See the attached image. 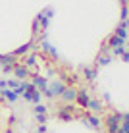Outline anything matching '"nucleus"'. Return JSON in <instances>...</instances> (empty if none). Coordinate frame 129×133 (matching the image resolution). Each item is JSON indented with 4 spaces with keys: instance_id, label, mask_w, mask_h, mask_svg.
I'll return each instance as SVG.
<instances>
[{
    "instance_id": "f257e3e1",
    "label": "nucleus",
    "mask_w": 129,
    "mask_h": 133,
    "mask_svg": "<svg viewBox=\"0 0 129 133\" xmlns=\"http://www.w3.org/2000/svg\"><path fill=\"white\" fill-rule=\"evenodd\" d=\"M64 89H66V83H64V81H52V83H48L46 91H43V95H44V97H48V98L62 97Z\"/></svg>"
},
{
    "instance_id": "f03ea898",
    "label": "nucleus",
    "mask_w": 129,
    "mask_h": 133,
    "mask_svg": "<svg viewBox=\"0 0 129 133\" xmlns=\"http://www.w3.org/2000/svg\"><path fill=\"white\" fill-rule=\"evenodd\" d=\"M73 110H75V106L70 102V104H66V106H62L58 110V118L60 120H64V122H71L73 120Z\"/></svg>"
},
{
    "instance_id": "7ed1b4c3",
    "label": "nucleus",
    "mask_w": 129,
    "mask_h": 133,
    "mask_svg": "<svg viewBox=\"0 0 129 133\" xmlns=\"http://www.w3.org/2000/svg\"><path fill=\"white\" fill-rule=\"evenodd\" d=\"M31 85L43 93V91H46V87H48V79H46V77H40L39 73H37V75L31 77Z\"/></svg>"
},
{
    "instance_id": "20e7f679",
    "label": "nucleus",
    "mask_w": 129,
    "mask_h": 133,
    "mask_svg": "<svg viewBox=\"0 0 129 133\" xmlns=\"http://www.w3.org/2000/svg\"><path fill=\"white\" fill-rule=\"evenodd\" d=\"M77 104H79L81 108H87L89 106V100H91V97H89V91L87 89H81V91H77Z\"/></svg>"
},
{
    "instance_id": "39448f33",
    "label": "nucleus",
    "mask_w": 129,
    "mask_h": 133,
    "mask_svg": "<svg viewBox=\"0 0 129 133\" xmlns=\"http://www.w3.org/2000/svg\"><path fill=\"white\" fill-rule=\"evenodd\" d=\"M75 98H77V91L73 87H66L64 93H62V100L66 104H70V102H75Z\"/></svg>"
},
{
    "instance_id": "423d86ee",
    "label": "nucleus",
    "mask_w": 129,
    "mask_h": 133,
    "mask_svg": "<svg viewBox=\"0 0 129 133\" xmlns=\"http://www.w3.org/2000/svg\"><path fill=\"white\" fill-rule=\"evenodd\" d=\"M83 122L89 123V125L94 127V129H100V118L94 116V114H91V112H85V116H83Z\"/></svg>"
},
{
    "instance_id": "0eeeda50",
    "label": "nucleus",
    "mask_w": 129,
    "mask_h": 133,
    "mask_svg": "<svg viewBox=\"0 0 129 133\" xmlns=\"http://www.w3.org/2000/svg\"><path fill=\"white\" fill-rule=\"evenodd\" d=\"M35 48H39V46H35V43H33V41H29V43H25L23 46L16 48L12 54H13V56H25V54L29 52V50H35Z\"/></svg>"
},
{
    "instance_id": "6e6552de",
    "label": "nucleus",
    "mask_w": 129,
    "mask_h": 133,
    "mask_svg": "<svg viewBox=\"0 0 129 133\" xmlns=\"http://www.w3.org/2000/svg\"><path fill=\"white\" fill-rule=\"evenodd\" d=\"M119 123H121V122H119L118 118L114 116V114H112V116H108V120H106V125H108V133H118V131H119Z\"/></svg>"
},
{
    "instance_id": "1a4fd4ad",
    "label": "nucleus",
    "mask_w": 129,
    "mask_h": 133,
    "mask_svg": "<svg viewBox=\"0 0 129 133\" xmlns=\"http://www.w3.org/2000/svg\"><path fill=\"white\" fill-rule=\"evenodd\" d=\"M13 75H16L19 81H25L27 77H29V68H25V66H13Z\"/></svg>"
},
{
    "instance_id": "9d476101",
    "label": "nucleus",
    "mask_w": 129,
    "mask_h": 133,
    "mask_svg": "<svg viewBox=\"0 0 129 133\" xmlns=\"http://www.w3.org/2000/svg\"><path fill=\"white\" fill-rule=\"evenodd\" d=\"M40 50H44V52H48L50 56H54V58H58V50L52 46V44L46 41V37H43V41H40Z\"/></svg>"
},
{
    "instance_id": "9b49d317",
    "label": "nucleus",
    "mask_w": 129,
    "mask_h": 133,
    "mask_svg": "<svg viewBox=\"0 0 129 133\" xmlns=\"http://www.w3.org/2000/svg\"><path fill=\"white\" fill-rule=\"evenodd\" d=\"M17 56H13V54H0V64L2 66H17Z\"/></svg>"
},
{
    "instance_id": "f8f14e48",
    "label": "nucleus",
    "mask_w": 129,
    "mask_h": 133,
    "mask_svg": "<svg viewBox=\"0 0 129 133\" xmlns=\"http://www.w3.org/2000/svg\"><path fill=\"white\" fill-rule=\"evenodd\" d=\"M0 95H2L6 100H10V102H16V100L19 98V97L16 95V91H13V89H8V87H4V89L0 91Z\"/></svg>"
},
{
    "instance_id": "ddd939ff",
    "label": "nucleus",
    "mask_w": 129,
    "mask_h": 133,
    "mask_svg": "<svg viewBox=\"0 0 129 133\" xmlns=\"http://www.w3.org/2000/svg\"><path fill=\"white\" fill-rule=\"evenodd\" d=\"M83 75H85L87 81H94V79H96V70H94V68L85 66V68H83Z\"/></svg>"
},
{
    "instance_id": "4468645a",
    "label": "nucleus",
    "mask_w": 129,
    "mask_h": 133,
    "mask_svg": "<svg viewBox=\"0 0 129 133\" xmlns=\"http://www.w3.org/2000/svg\"><path fill=\"white\" fill-rule=\"evenodd\" d=\"M127 27L125 25H123V21H121V23H119V27H118V29H116V33H114V35H116V37H119V39H123V41H127V37H129V33H127Z\"/></svg>"
},
{
    "instance_id": "2eb2a0df",
    "label": "nucleus",
    "mask_w": 129,
    "mask_h": 133,
    "mask_svg": "<svg viewBox=\"0 0 129 133\" xmlns=\"http://www.w3.org/2000/svg\"><path fill=\"white\" fill-rule=\"evenodd\" d=\"M108 46H112V48H116V46H125V41L119 39V37H116V35H112V37H110V41H108Z\"/></svg>"
},
{
    "instance_id": "dca6fc26",
    "label": "nucleus",
    "mask_w": 129,
    "mask_h": 133,
    "mask_svg": "<svg viewBox=\"0 0 129 133\" xmlns=\"http://www.w3.org/2000/svg\"><path fill=\"white\" fill-rule=\"evenodd\" d=\"M91 110V112H100L102 110V104H100V100H96V98H91L89 100V106H87Z\"/></svg>"
},
{
    "instance_id": "f3484780",
    "label": "nucleus",
    "mask_w": 129,
    "mask_h": 133,
    "mask_svg": "<svg viewBox=\"0 0 129 133\" xmlns=\"http://www.w3.org/2000/svg\"><path fill=\"white\" fill-rule=\"evenodd\" d=\"M40 100H43V93H40L39 89H33L31 91V102L33 104H40Z\"/></svg>"
},
{
    "instance_id": "a211bd4d",
    "label": "nucleus",
    "mask_w": 129,
    "mask_h": 133,
    "mask_svg": "<svg viewBox=\"0 0 129 133\" xmlns=\"http://www.w3.org/2000/svg\"><path fill=\"white\" fill-rule=\"evenodd\" d=\"M23 66H25V68H35V66H37V56H35V52L29 54V56L23 60Z\"/></svg>"
},
{
    "instance_id": "6ab92c4d",
    "label": "nucleus",
    "mask_w": 129,
    "mask_h": 133,
    "mask_svg": "<svg viewBox=\"0 0 129 133\" xmlns=\"http://www.w3.org/2000/svg\"><path fill=\"white\" fill-rule=\"evenodd\" d=\"M110 62H112V56H98V60H96V66H108Z\"/></svg>"
},
{
    "instance_id": "aec40b11",
    "label": "nucleus",
    "mask_w": 129,
    "mask_h": 133,
    "mask_svg": "<svg viewBox=\"0 0 129 133\" xmlns=\"http://www.w3.org/2000/svg\"><path fill=\"white\" fill-rule=\"evenodd\" d=\"M19 83H21L19 79H6V87H8V89H17Z\"/></svg>"
},
{
    "instance_id": "412c9836",
    "label": "nucleus",
    "mask_w": 129,
    "mask_h": 133,
    "mask_svg": "<svg viewBox=\"0 0 129 133\" xmlns=\"http://www.w3.org/2000/svg\"><path fill=\"white\" fill-rule=\"evenodd\" d=\"M125 50H127L125 46H116V48H112V56H116V58H118V56H123V52H125Z\"/></svg>"
},
{
    "instance_id": "4be33fe9",
    "label": "nucleus",
    "mask_w": 129,
    "mask_h": 133,
    "mask_svg": "<svg viewBox=\"0 0 129 133\" xmlns=\"http://www.w3.org/2000/svg\"><path fill=\"white\" fill-rule=\"evenodd\" d=\"M46 106H44V104H35V108H33V112L35 114H46Z\"/></svg>"
},
{
    "instance_id": "5701e85b",
    "label": "nucleus",
    "mask_w": 129,
    "mask_h": 133,
    "mask_svg": "<svg viewBox=\"0 0 129 133\" xmlns=\"http://www.w3.org/2000/svg\"><path fill=\"white\" fill-rule=\"evenodd\" d=\"M129 17V8L127 6H121V21H125Z\"/></svg>"
},
{
    "instance_id": "b1692460",
    "label": "nucleus",
    "mask_w": 129,
    "mask_h": 133,
    "mask_svg": "<svg viewBox=\"0 0 129 133\" xmlns=\"http://www.w3.org/2000/svg\"><path fill=\"white\" fill-rule=\"evenodd\" d=\"M37 120H39V123H46V114H35Z\"/></svg>"
},
{
    "instance_id": "393cba45",
    "label": "nucleus",
    "mask_w": 129,
    "mask_h": 133,
    "mask_svg": "<svg viewBox=\"0 0 129 133\" xmlns=\"http://www.w3.org/2000/svg\"><path fill=\"white\" fill-rule=\"evenodd\" d=\"M2 71L4 73H13V66H2Z\"/></svg>"
},
{
    "instance_id": "a878e982",
    "label": "nucleus",
    "mask_w": 129,
    "mask_h": 133,
    "mask_svg": "<svg viewBox=\"0 0 129 133\" xmlns=\"http://www.w3.org/2000/svg\"><path fill=\"white\" fill-rule=\"evenodd\" d=\"M121 58H123V62H129V50H125V52H123Z\"/></svg>"
},
{
    "instance_id": "bb28decb",
    "label": "nucleus",
    "mask_w": 129,
    "mask_h": 133,
    "mask_svg": "<svg viewBox=\"0 0 129 133\" xmlns=\"http://www.w3.org/2000/svg\"><path fill=\"white\" fill-rule=\"evenodd\" d=\"M121 122H129V112L127 114H121Z\"/></svg>"
},
{
    "instance_id": "cd10ccee",
    "label": "nucleus",
    "mask_w": 129,
    "mask_h": 133,
    "mask_svg": "<svg viewBox=\"0 0 129 133\" xmlns=\"http://www.w3.org/2000/svg\"><path fill=\"white\" fill-rule=\"evenodd\" d=\"M39 131H40V133H46V125H44V123H40V127H39Z\"/></svg>"
},
{
    "instance_id": "c85d7f7f",
    "label": "nucleus",
    "mask_w": 129,
    "mask_h": 133,
    "mask_svg": "<svg viewBox=\"0 0 129 133\" xmlns=\"http://www.w3.org/2000/svg\"><path fill=\"white\" fill-rule=\"evenodd\" d=\"M6 87V79H0V89H4Z\"/></svg>"
},
{
    "instance_id": "c756f323",
    "label": "nucleus",
    "mask_w": 129,
    "mask_h": 133,
    "mask_svg": "<svg viewBox=\"0 0 129 133\" xmlns=\"http://www.w3.org/2000/svg\"><path fill=\"white\" fill-rule=\"evenodd\" d=\"M119 2H121V6H127V4H129V0H119Z\"/></svg>"
},
{
    "instance_id": "7c9ffc66",
    "label": "nucleus",
    "mask_w": 129,
    "mask_h": 133,
    "mask_svg": "<svg viewBox=\"0 0 129 133\" xmlns=\"http://www.w3.org/2000/svg\"><path fill=\"white\" fill-rule=\"evenodd\" d=\"M123 25H125V27H127V29H129V17H127V19H125V21H123Z\"/></svg>"
},
{
    "instance_id": "2f4dec72",
    "label": "nucleus",
    "mask_w": 129,
    "mask_h": 133,
    "mask_svg": "<svg viewBox=\"0 0 129 133\" xmlns=\"http://www.w3.org/2000/svg\"><path fill=\"white\" fill-rule=\"evenodd\" d=\"M125 48H127V50H129V43H127V44H125Z\"/></svg>"
},
{
    "instance_id": "473e14b6",
    "label": "nucleus",
    "mask_w": 129,
    "mask_h": 133,
    "mask_svg": "<svg viewBox=\"0 0 129 133\" xmlns=\"http://www.w3.org/2000/svg\"><path fill=\"white\" fill-rule=\"evenodd\" d=\"M6 133H12V129H8V131H6Z\"/></svg>"
},
{
    "instance_id": "72a5a7b5",
    "label": "nucleus",
    "mask_w": 129,
    "mask_h": 133,
    "mask_svg": "<svg viewBox=\"0 0 129 133\" xmlns=\"http://www.w3.org/2000/svg\"><path fill=\"white\" fill-rule=\"evenodd\" d=\"M35 133H40V131H35Z\"/></svg>"
},
{
    "instance_id": "f704fd0d",
    "label": "nucleus",
    "mask_w": 129,
    "mask_h": 133,
    "mask_svg": "<svg viewBox=\"0 0 129 133\" xmlns=\"http://www.w3.org/2000/svg\"><path fill=\"white\" fill-rule=\"evenodd\" d=\"M127 33H129V31H127Z\"/></svg>"
}]
</instances>
